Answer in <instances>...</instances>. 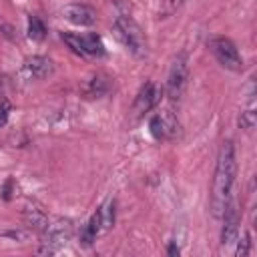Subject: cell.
I'll use <instances>...</instances> for the list:
<instances>
[{
    "label": "cell",
    "mask_w": 257,
    "mask_h": 257,
    "mask_svg": "<svg viewBox=\"0 0 257 257\" xmlns=\"http://www.w3.org/2000/svg\"><path fill=\"white\" fill-rule=\"evenodd\" d=\"M237 177V155L233 141H223L217 153L213 181H211V195H209V209L213 219H219L225 205L231 199L233 185Z\"/></svg>",
    "instance_id": "obj_1"
},
{
    "label": "cell",
    "mask_w": 257,
    "mask_h": 257,
    "mask_svg": "<svg viewBox=\"0 0 257 257\" xmlns=\"http://www.w3.org/2000/svg\"><path fill=\"white\" fill-rule=\"evenodd\" d=\"M112 34L135 58H145L147 56V36H145L143 28L137 24V20L133 16L118 14L112 20Z\"/></svg>",
    "instance_id": "obj_2"
},
{
    "label": "cell",
    "mask_w": 257,
    "mask_h": 257,
    "mask_svg": "<svg viewBox=\"0 0 257 257\" xmlns=\"http://www.w3.org/2000/svg\"><path fill=\"white\" fill-rule=\"evenodd\" d=\"M60 38L78 56H84V58H100V56L106 54L104 42H102L100 34H96V32H86V34L62 32Z\"/></svg>",
    "instance_id": "obj_3"
},
{
    "label": "cell",
    "mask_w": 257,
    "mask_h": 257,
    "mask_svg": "<svg viewBox=\"0 0 257 257\" xmlns=\"http://www.w3.org/2000/svg\"><path fill=\"white\" fill-rule=\"evenodd\" d=\"M187 80H189V56L187 52H179L167 72V80H165V94L169 100L177 102L181 100L185 88H187Z\"/></svg>",
    "instance_id": "obj_4"
},
{
    "label": "cell",
    "mask_w": 257,
    "mask_h": 257,
    "mask_svg": "<svg viewBox=\"0 0 257 257\" xmlns=\"http://www.w3.org/2000/svg\"><path fill=\"white\" fill-rule=\"evenodd\" d=\"M42 247L38 253H56L60 251L74 235V221L72 219H54L48 223V227L42 231Z\"/></svg>",
    "instance_id": "obj_5"
},
{
    "label": "cell",
    "mask_w": 257,
    "mask_h": 257,
    "mask_svg": "<svg viewBox=\"0 0 257 257\" xmlns=\"http://www.w3.org/2000/svg\"><path fill=\"white\" fill-rule=\"evenodd\" d=\"M209 50L213 54V58L227 70L231 72H241L243 70V56L239 54L237 44L227 38V36H213L209 40Z\"/></svg>",
    "instance_id": "obj_6"
},
{
    "label": "cell",
    "mask_w": 257,
    "mask_h": 257,
    "mask_svg": "<svg viewBox=\"0 0 257 257\" xmlns=\"http://www.w3.org/2000/svg\"><path fill=\"white\" fill-rule=\"evenodd\" d=\"M149 133L155 141H173L181 133L179 118L173 114V110H161L155 112L149 118Z\"/></svg>",
    "instance_id": "obj_7"
},
{
    "label": "cell",
    "mask_w": 257,
    "mask_h": 257,
    "mask_svg": "<svg viewBox=\"0 0 257 257\" xmlns=\"http://www.w3.org/2000/svg\"><path fill=\"white\" fill-rule=\"evenodd\" d=\"M221 237H219V243L223 249H229L231 245H235L237 237H239V225H241V217H239V209H237V203L233 201V197L229 199V203L225 205L223 213H221Z\"/></svg>",
    "instance_id": "obj_8"
},
{
    "label": "cell",
    "mask_w": 257,
    "mask_h": 257,
    "mask_svg": "<svg viewBox=\"0 0 257 257\" xmlns=\"http://www.w3.org/2000/svg\"><path fill=\"white\" fill-rule=\"evenodd\" d=\"M159 100H161V88H159L153 80L145 82V84L139 88L137 96H135V102H133V116H135V118L145 116L147 112H151V110L159 104Z\"/></svg>",
    "instance_id": "obj_9"
},
{
    "label": "cell",
    "mask_w": 257,
    "mask_h": 257,
    "mask_svg": "<svg viewBox=\"0 0 257 257\" xmlns=\"http://www.w3.org/2000/svg\"><path fill=\"white\" fill-rule=\"evenodd\" d=\"M62 18L74 26H80V28H86V26H94L96 24V10L84 2H72V4H66L62 10H60Z\"/></svg>",
    "instance_id": "obj_10"
},
{
    "label": "cell",
    "mask_w": 257,
    "mask_h": 257,
    "mask_svg": "<svg viewBox=\"0 0 257 257\" xmlns=\"http://www.w3.org/2000/svg\"><path fill=\"white\" fill-rule=\"evenodd\" d=\"M22 72L32 78V80H42V78H48L52 72H54V62L48 58V56H42V54H32L24 60L22 64Z\"/></svg>",
    "instance_id": "obj_11"
},
{
    "label": "cell",
    "mask_w": 257,
    "mask_h": 257,
    "mask_svg": "<svg viewBox=\"0 0 257 257\" xmlns=\"http://www.w3.org/2000/svg\"><path fill=\"white\" fill-rule=\"evenodd\" d=\"M239 128H243L245 133H251L257 124V106H255V90H253V80L249 82V94H247V102L239 112L237 118Z\"/></svg>",
    "instance_id": "obj_12"
},
{
    "label": "cell",
    "mask_w": 257,
    "mask_h": 257,
    "mask_svg": "<svg viewBox=\"0 0 257 257\" xmlns=\"http://www.w3.org/2000/svg\"><path fill=\"white\" fill-rule=\"evenodd\" d=\"M22 219H24V223H26L28 229H34V231H38V233H42V231L48 227V223H50L48 215H46L40 207H36V205H28V207H24V211H22Z\"/></svg>",
    "instance_id": "obj_13"
},
{
    "label": "cell",
    "mask_w": 257,
    "mask_h": 257,
    "mask_svg": "<svg viewBox=\"0 0 257 257\" xmlns=\"http://www.w3.org/2000/svg\"><path fill=\"white\" fill-rule=\"evenodd\" d=\"M110 86H112V82H110L108 76H104V74H94V76L84 84V94H86L88 98H100V96L108 94Z\"/></svg>",
    "instance_id": "obj_14"
},
{
    "label": "cell",
    "mask_w": 257,
    "mask_h": 257,
    "mask_svg": "<svg viewBox=\"0 0 257 257\" xmlns=\"http://www.w3.org/2000/svg\"><path fill=\"white\" fill-rule=\"evenodd\" d=\"M114 207H116V205H114V201H112V199H108L106 203H102V205L96 209V215H98V219H100L102 233L110 231V229H112V225H114V219H116V209H114Z\"/></svg>",
    "instance_id": "obj_15"
},
{
    "label": "cell",
    "mask_w": 257,
    "mask_h": 257,
    "mask_svg": "<svg viewBox=\"0 0 257 257\" xmlns=\"http://www.w3.org/2000/svg\"><path fill=\"white\" fill-rule=\"evenodd\" d=\"M28 38L30 40H36V42H40V40H44L46 38V24L38 18V16H34V14H30L28 16Z\"/></svg>",
    "instance_id": "obj_16"
},
{
    "label": "cell",
    "mask_w": 257,
    "mask_h": 257,
    "mask_svg": "<svg viewBox=\"0 0 257 257\" xmlns=\"http://www.w3.org/2000/svg\"><path fill=\"white\" fill-rule=\"evenodd\" d=\"M251 253V233L245 231L241 237H237L235 241V255L237 257H243V255H249Z\"/></svg>",
    "instance_id": "obj_17"
},
{
    "label": "cell",
    "mask_w": 257,
    "mask_h": 257,
    "mask_svg": "<svg viewBox=\"0 0 257 257\" xmlns=\"http://www.w3.org/2000/svg\"><path fill=\"white\" fill-rule=\"evenodd\" d=\"M185 2H187V0H163V4H161V8H159V18H169V16H173Z\"/></svg>",
    "instance_id": "obj_18"
},
{
    "label": "cell",
    "mask_w": 257,
    "mask_h": 257,
    "mask_svg": "<svg viewBox=\"0 0 257 257\" xmlns=\"http://www.w3.org/2000/svg\"><path fill=\"white\" fill-rule=\"evenodd\" d=\"M8 112H10L8 102H6V100H0V126L6 124V120H8Z\"/></svg>",
    "instance_id": "obj_19"
},
{
    "label": "cell",
    "mask_w": 257,
    "mask_h": 257,
    "mask_svg": "<svg viewBox=\"0 0 257 257\" xmlns=\"http://www.w3.org/2000/svg\"><path fill=\"white\" fill-rule=\"evenodd\" d=\"M167 253H169V255H179V253H181V249L177 247V241H171V243H169Z\"/></svg>",
    "instance_id": "obj_20"
}]
</instances>
